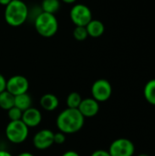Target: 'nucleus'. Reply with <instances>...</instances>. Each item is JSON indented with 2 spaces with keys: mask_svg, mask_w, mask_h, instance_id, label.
<instances>
[{
  "mask_svg": "<svg viewBox=\"0 0 155 156\" xmlns=\"http://www.w3.org/2000/svg\"><path fill=\"white\" fill-rule=\"evenodd\" d=\"M85 118L78 109L67 108L58 115L56 125L59 132L65 134H72L80 131L84 125Z\"/></svg>",
  "mask_w": 155,
  "mask_h": 156,
  "instance_id": "nucleus-1",
  "label": "nucleus"
},
{
  "mask_svg": "<svg viewBox=\"0 0 155 156\" xmlns=\"http://www.w3.org/2000/svg\"><path fill=\"white\" fill-rule=\"evenodd\" d=\"M28 16V8L22 0H12L5 8V20L11 27L23 25Z\"/></svg>",
  "mask_w": 155,
  "mask_h": 156,
  "instance_id": "nucleus-2",
  "label": "nucleus"
},
{
  "mask_svg": "<svg viewBox=\"0 0 155 156\" xmlns=\"http://www.w3.org/2000/svg\"><path fill=\"white\" fill-rule=\"evenodd\" d=\"M35 28L37 32L44 37H53L58 28V22L55 15L40 12L35 19Z\"/></svg>",
  "mask_w": 155,
  "mask_h": 156,
  "instance_id": "nucleus-3",
  "label": "nucleus"
},
{
  "mask_svg": "<svg viewBox=\"0 0 155 156\" xmlns=\"http://www.w3.org/2000/svg\"><path fill=\"white\" fill-rule=\"evenodd\" d=\"M28 133L29 128L21 120L10 121L5 130L6 139L14 144H23L27 139Z\"/></svg>",
  "mask_w": 155,
  "mask_h": 156,
  "instance_id": "nucleus-4",
  "label": "nucleus"
},
{
  "mask_svg": "<svg viewBox=\"0 0 155 156\" xmlns=\"http://www.w3.org/2000/svg\"><path fill=\"white\" fill-rule=\"evenodd\" d=\"M70 19L76 27H86L92 19V14L89 6L77 4L70 9Z\"/></svg>",
  "mask_w": 155,
  "mask_h": 156,
  "instance_id": "nucleus-5",
  "label": "nucleus"
},
{
  "mask_svg": "<svg viewBox=\"0 0 155 156\" xmlns=\"http://www.w3.org/2000/svg\"><path fill=\"white\" fill-rule=\"evenodd\" d=\"M108 152L111 156H133L135 146L131 140L127 138H119L111 144Z\"/></svg>",
  "mask_w": 155,
  "mask_h": 156,
  "instance_id": "nucleus-6",
  "label": "nucleus"
},
{
  "mask_svg": "<svg viewBox=\"0 0 155 156\" xmlns=\"http://www.w3.org/2000/svg\"><path fill=\"white\" fill-rule=\"evenodd\" d=\"M112 94V87L109 80L100 79L93 82L91 86V98L98 102H104L108 101Z\"/></svg>",
  "mask_w": 155,
  "mask_h": 156,
  "instance_id": "nucleus-7",
  "label": "nucleus"
},
{
  "mask_svg": "<svg viewBox=\"0 0 155 156\" xmlns=\"http://www.w3.org/2000/svg\"><path fill=\"white\" fill-rule=\"evenodd\" d=\"M29 89L28 80L22 75H15L6 80L5 90L14 96L26 93Z\"/></svg>",
  "mask_w": 155,
  "mask_h": 156,
  "instance_id": "nucleus-8",
  "label": "nucleus"
},
{
  "mask_svg": "<svg viewBox=\"0 0 155 156\" xmlns=\"http://www.w3.org/2000/svg\"><path fill=\"white\" fill-rule=\"evenodd\" d=\"M54 133L48 129L38 131L33 137V145L39 151H45L54 144Z\"/></svg>",
  "mask_w": 155,
  "mask_h": 156,
  "instance_id": "nucleus-9",
  "label": "nucleus"
},
{
  "mask_svg": "<svg viewBox=\"0 0 155 156\" xmlns=\"http://www.w3.org/2000/svg\"><path fill=\"white\" fill-rule=\"evenodd\" d=\"M78 110L84 118H91L98 114L100 111V104L93 98H85L82 99Z\"/></svg>",
  "mask_w": 155,
  "mask_h": 156,
  "instance_id": "nucleus-10",
  "label": "nucleus"
},
{
  "mask_svg": "<svg viewBox=\"0 0 155 156\" xmlns=\"http://www.w3.org/2000/svg\"><path fill=\"white\" fill-rule=\"evenodd\" d=\"M21 121L28 127L35 128L38 126L42 121V114L39 110L34 107H30L29 109L23 112Z\"/></svg>",
  "mask_w": 155,
  "mask_h": 156,
  "instance_id": "nucleus-11",
  "label": "nucleus"
},
{
  "mask_svg": "<svg viewBox=\"0 0 155 156\" xmlns=\"http://www.w3.org/2000/svg\"><path fill=\"white\" fill-rule=\"evenodd\" d=\"M40 106L47 112H53L55 111L58 105H59V101L58 98L52 94V93H47L44 94L40 98Z\"/></svg>",
  "mask_w": 155,
  "mask_h": 156,
  "instance_id": "nucleus-12",
  "label": "nucleus"
},
{
  "mask_svg": "<svg viewBox=\"0 0 155 156\" xmlns=\"http://www.w3.org/2000/svg\"><path fill=\"white\" fill-rule=\"evenodd\" d=\"M88 35L91 37H100L102 36L105 30L104 24L98 19H91L90 22L86 26Z\"/></svg>",
  "mask_w": 155,
  "mask_h": 156,
  "instance_id": "nucleus-13",
  "label": "nucleus"
},
{
  "mask_svg": "<svg viewBox=\"0 0 155 156\" xmlns=\"http://www.w3.org/2000/svg\"><path fill=\"white\" fill-rule=\"evenodd\" d=\"M14 106L21 110L22 112L32 107V99L31 96L26 92L23 94H19L15 96V103Z\"/></svg>",
  "mask_w": 155,
  "mask_h": 156,
  "instance_id": "nucleus-14",
  "label": "nucleus"
},
{
  "mask_svg": "<svg viewBox=\"0 0 155 156\" xmlns=\"http://www.w3.org/2000/svg\"><path fill=\"white\" fill-rule=\"evenodd\" d=\"M143 95L145 100L155 106V79L149 80L143 88Z\"/></svg>",
  "mask_w": 155,
  "mask_h": 156,
  "instance_id": "nucleus-15",
  "label": "nucleus"
},
{
  "mask_svg": "<svg viewBox=\"0 0 155 156\" xmlns=\"http://www.w3.org/2000/svg\"><path fill=\"white\" fill-rule=\"evenodd\" d=\"M15 103V96L8 92L6 90L0 93V108L8 111L12 107H14Z\"/></svg>",
  "mask_w": 155,
  "mask_h": 156,
  "instance_id": "nucleus-16",
  "label": "nucleus"
},
{
  "mask_svg": "<svg viewBox=\"0 0 155 156\" xmlns=\"http://www.w3.org/2000/svg\"><path fill=\"white\" fill-rule=\"evenodd\" d=\"M60 8V2L59 0H43L41 3V9L42 12L53 14L55 15Z\"/></svg>",
  "mask_w": 155,
  "mask_h": 156,
  "instance_id": "nucleus-17",
  "label": "nucleus"
},
{
  "mask_svg": "<svg viewBox=\"0 0 155 156\" xmlns=\"http://www.w3.org/2000/svg\"><path fill=\"white\" fill-rule=\"evenodd\" d=\"M82 101V97L79 93L78 92H71L69 94V96L67 97L66 102H67V106L68 108H71V109H78V107L79 106L80 102Z\"/></svg>",
  "mask_w": 155,
  "mask_h": 156,
  "instance_id": "nucleus-18",
  "label": "nucleus"
},
{
  "mask_svg": "<svg viewBox=\"0 0 155 156\" xmlns=\"http://www.w3.org/2000/svg\"><path fill=\"white\" fill-rule=\"evenodd\" d=\"M73 37L79 41L85 40L89 37L86 27H76L73 30Z\"/></svg>",
  "mask_w": 155,
  "mask_h": 156,
  "instance_id": "nucleus-19",
  "label": "nucleus"
},
{
  "mask_svg": "<svg viewBox=\"0 0 155 156\" xmlns=\"http://www.w3.org/2000/svg\"><path fill=\"white\" fill-rule=\"evenodd\" d=\"M23 112L16 107H12L7 111V116L10 121H20L22 119Z\"/></svg>",
  "mask_w": 155,
  "mask_h": 156,
  "instance_id": "nucleus-20",
  "label": "nucleus"
},
{
  "mask_svg": "<svg viewBox=\"0 0 155 156\" xmlns=\"http://www.w3.org/2000/svg\"><path fill=\"white\" fill-rule=\"evenodd\" d=\"M53 140H54V144H63L66 142V134L61 132H58L54 133Z\"/></svg>",
  "mask_w": 155,
  "mask_h": 156,
  "instance_id": "nucleus-21",
  "label": "nucleus"
},
{
  "mask_svg": "<svg viewBox=\"0 0 155 156\" xmlns=\"http://www.w3.org/2000/svg\"><path fill=\"white\" fill-rule=\"evenodd\" d=\"M90 156H111L110 153L106 150H102V149H99L94 151Z\"/></svg>",
  "mask_w": 155,
  "mask_h": 156,
  "instance_id": "nucleus-22",
  "label": "nucleus"
},
{
  "mask_svg": "<svg viewBox=\"0 0 155 156\" xmlns=\"http://www.w3.org/2000/svg\"><path fill=\"white\" fill-rule=\"evenodd\" d=\"M6 88V80L5 78L0 73V93L5 90Z\"/></svg>",
  "mask_w": 155,
  "mask_h": 156,
  "instance_id": "nucleus-23",
  "label": "nucleus"
},
{
  "mask_svg": "<svg viewBox=\"0 0 155 156\" xmlns=\"http://www.w3.org/2000/svg\"><path fill=\"white\" fill-rule=\"evenodd\" d=\"M61 156H80L77 152L73 151V150H69V151H67L65 152Z\"/></svg>",
  "mask_w": 155,
  "mask_h": 156,
  "instance_id": "nucleus-24",
  "label": "nucleus"
},
{
  "mask_svg": "<svg viewBox=\"0 0 155 156\" xmlns=\"http://www.w3.org/2000/svg\"><path fill=\"white\" fill-rule=\"evenodd\" d=\"M0 156H13L8 151L5 150H0Z\"/></svg>",
  "mask_w": 155,
  "mask_h": 156,
  "instance_id": "nucleus-25",
  "label": "nucleus"
},
{
  "mask_svg": "<svg viewBox=\"0 0 155 156\" xmlns=\"http://www.w3.org/2000/svg\"><path fill=\"white\" fill-rule=\"evenodd\" d=\"M17 156H35L33 154L29 153V152H23L21 154H19Z\"/></svg>",
  "mask_w": 155,
  "mask_h": 156,
  "instance_id": "nucleus-26",
  "label": "nucleus"
},
{
  "mask_svg": "<svg viewBox=\"0 0 155 156\" xmlns=\"http://www.w3.org/2000/svg\"><path fill=\"white\" fill-rule=\"evenodd\" d=\"M11 1H12V0H0V5L5 6V5H7Z\"/></svg>",
  "mask_w": 155,
  "mask_h": 156,
  "instance_id": "nucleus-27",
  "label": "nucleus"
},
{
  "mask_svg": "<svg viewBox=\"0 0 155 156\" xmlns=\"http://www.w3.org/2000/svg\"><path fill=\"white\" fill-rule=\"evenodd\" d=\"M64 3H67V4H73V3H75L77 0H62Z\"/></svg>",
  "mask_w": 155,
  "mask_h": 156,
  "instance_id": "nucleus-28",
  "label": "nucleus"
},
{
  "mask_svg": "<svg viewBox=\"0 0 155 156\" xmlns=\"http://www.w3.org/2000/svg\"><path fill=\"white\" fill-rule=\"evenodd\" d=\"M137 156H149L148 154H138Z\"/></svg>",
  "mask_w": 155,
  "mask_h": 156,
  "instance_id": "nucleus-29",
  "label": "nucleus"
}]
</instances>
